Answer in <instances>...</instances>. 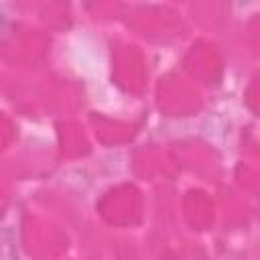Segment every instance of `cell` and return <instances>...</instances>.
<instances>
[{
	"mask_svg": "<svg viewBox=\"0 0 260 260\" xmlns=\"http://www.w3.org/2000/svg\"><path fill=\"white\" fill-rule=\"evenodd\" d=\"M0 242H2V260H18L16 256V246H14V236L10 232V228H4L0 234Z\"/></svg>",
	"mask_w": 260,
	"mask_h": 260,
	"instance_id": "cell-1",
	"label": "cell"
}]
</instances>
